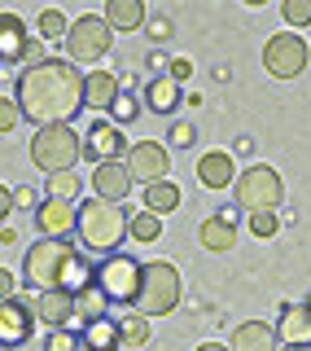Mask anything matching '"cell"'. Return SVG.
I'll list each match as a JSON object with an SVG mask.
<instances>
[{
    "label": "cell",
    "mask_w": 311,
    "mask_h": 351,
    "mask_svg": "<svg viewBox=\"0 0 311 351\" xmlns=\"http://www.w3.org/2000/svg\"><path fill=\"white\" fill-rule=\"evenodd\" d=\"M66 62L71 66H88V62H101L110 53V44H114V31L105 27L101 14H84L71 22V31H66Z\"/></svg>",
    "instance_id": "obj_8"
},
{
    "label": "cell",
    "mask_w": 311,
    "mask_h": 351,
    "mask_svg": "<svg viewBox=\"0 0 311 351\" xmlns=\"http://www.w3.org/2000/svg\"><path fill=\"white\" fill-rule=\"evenodd\" d=\"M18 123H22V114H18L14 97H0V132H14Z\"/></svg>",
    "instance_id": "obj_35"
},
{
    "label": "cell",
    "mask_w": 311,
    "mask_h": 351,
    "mask_svg": "<svg viewBox=\"0 0 311 351\" xmlns=\"http://www.w3.org/2000/svg\"><path fill=\"white\" fill-rule=\"evenodd\" d=\"M193 136H197L193 123H171V132H166V141H171L175 149H188V145H193Z\"/></svg>",
    "instance_id": "obj_36"
},
{
    "label": "cell",
    "mask_w": 311,
    "mask_h": 351,
    "mask_svg": "<svg viewBox=\"0 0 311 351\" xmlns=\"http://www.w3.org/2000/svg\"><path fill=\"white\" fill-rule=\"evenodd\" d=\"M307 40L294 36V31H281V36H272L263 44V66L276 75V80H298V75L307 71Z\"/></svg>",
    "instance_id": "obj_9"
},
{
    "label": "cell",
    "mask_w": 311,
    "mask_h": 351,
    "mask_svg": "<svg viewBox=\"0 0 311 351\" xmlns=\"http://www.w3.org/2000/svg\"><path fill=\"white\" fill-rule=\"evenodd\" d=\"M0 71H5V66H0Z\"/></svg>",
    "instance_id": "obj_46"
},
{
    "label": "cell",
    "mask_w": 311,
    "mask_h": 351,
    "mask_svg": "<svg viewBox=\"0 0 311 351\" xmlns=\"http://www.w3.org/2000/svg\"><path fill=\"white\" fill-rule=\"evenodd\" d=\"M276 351H311V343H281Z\"/></svg>",
    "instance_id": "obj_43"
},
{
    "label": "cell",
    "mask_w": 311,
    "mask_h": 351,
    "mask_svg": "<svg viewBox=\"0 0 311 351\" xmlns=\"http://www.w3.org/2000/svg\"><path fill=\"white\" fill-rule=\"evenodd\" d=\"M197 237H202V246L210 250V255H224V250H232L237 246V228L232 224H224L219 215H210L202 228H197Z\"/></svg>",
    "instance_id": "obj_26"
},
{
    "label": "cell",
    "mask_w": 311,
    "mask_h": 351,
    "mask_svg": "<svg viewBox=\"0 0 311 351\" xmlns=\"http://www.w3.org/2000/svg\"><path fill=\"white\" fill-rule=\"evenodd\" d=\"M66 31H71V18H66L62 9H44L40 14V44L44 40H66Z\"/></svg>",
    "instance_id": "obj_30"
},
{
    "label": "cell",
    "mask_w": 311,
    "mask_h": 351,
    "mask_svg": "<svg viewBox=\"0 0 311 351\" xmlns=\"http://www.w3.org/2000/svg\"><path fill=\"white\" fill-rule=\"evenodd\" d=\"M281 14L290 27H311V0H285Z\"/></svg>",
    "instance_id": "obj_33"
},
{
    "label": "cell",
    "mask_w": 311,
    "mask_h": 351,
    "mask_svg": "<svg viewBox=\"0 0 311 351\" xmlns=\"http://www.w3.org/2000/svg\"><path fill=\"white\" fill-rule=\"evenodd\" d=\"M36 228H40V237H66V233H75V202H58V197L36 202Z\"/></svg>",
    "instance_id": "obj_15"
},
{
    "label": "cell",
    "mask_w": 311,
    "mask_h": 351,
    "mask_svg": "<svg viewBox=\"0 0 311 351\" xmlns=\"http://www.w3.org/2000/svg\"><path fill=\"white\" fill-rule=\"evenodd\" d=\"M140 272L145 263L127 250H114V255H101V263H92V290L101 294V303L110 307H136L140 294Z\"/></svg>",
    "instance_id": "obj_3"
},
{
    "label": "cell",
    "mask_w": 311,
    "mask_h": 351,
    "mask_svg": "<svg viewBox=\"0 0 311 351\" xmlns=\"http://www.w3.org/2000/svg\"><path fill=\"white\" fill-rule=\"evenodd\" d=\"M105 27L110 31H136V27H145V0H110L105 5Z\"/></svg>",
    "instance_id": "obj_23"
},
{
    "label": "cell",
    "mask_w": 311,
    "mask_h": 351,
    "mask_svg": "<svg viewBox=\"0 0 311 351\" xmlns=\"http://www.w3.org/2000/svg\"><path fill=\"white\" fill-rule=\"evenodd\" d=\"M58 290L75 294V299H79V294H88V290H92V259H88V255H79V250H75V255H71V259L62 263Z\"/></svg>",
    "instance_id": "obj_21"
},
{
    "label": "cell",
    "mask_w": 311,
    "mask_h": 351,
    "mask_svg": "<svg viewBox=\"0 0 311 351\" xmlns=\"http://www.w3.org/2000/svg\"><path fill=\"white\" fill-rule=\"evenodd\" d=\"M166 36H171V22H166V18H158V22H153V36H149V40H153V44H162Z\"/></svg>",
    "instance_id": "obj_40"
},
{
    "label": "cell",
    "mask_w": 311,
    "mask_h": 351,
    "mask_svg": "<svg viewBox=\"0 0 311 351\" xmlns=\"http://www.w3.org/2000/svg\"><path fill=\"white\" fill-rule=\"evenodd\" d=\"M84 158V136L71 123H53V128H36L31 136V162L40 171L58 176V171H75V162Z\"/></svg>",
    "instance_id": "obj_4"
},
{
    "label": "cell",
    "mask_w": 311,
    "mask_h": 351,
    "mask_svg": "<svg viewBox=\"0 0 311 351\" xmlns=\"http://www.w3.org/2000/svg\"><path fill=\"white\" fill-rule=\"evenodd\" d=\"M145 106L153 110V114H171V110L180 106V84L166 80V75L149 80V84H145Z\"/></svg>",
    "instance_id": "obj_25"
},
{
    "label": "cell",
    "mask_w": 311,
    "mask_h": 351,
    "mask_svg": "<svg viewBox=\"0 0 311 351\" xmlns=\"http://www.w3.org/2000/svg\"><path fill=\"white\" fill-rule=\"evenodd\" d=\"M14 272H9V268H0V299H14Z\"/></svg>",
    "instance_id": "obj_39"
},
{
    "label": "cell",
    "mask_w": 311,
    "mask_h": 351,
    "mask_svg": "<svg viewBox=\"0 0 311 351\" xmlns=\"http://www.w3.org/2000/svg\"><path fill=\"white\" fill-rule=\"evenodd\" d=\"M303 312H307V316H311V294H307V303H303Z\"/></svg>",
    "instance_id": "obj_45"
},
{
    "label": "cell",
    "mask_w": 311,
    "mask_h": 351,
    "mask_svg": "<svg viewBox=\"0 0 311 351\" xmlns=\"http://www.w3.org/2000/svg\"><path fill=\"white\" fill-rule=\"evenodd\" d=\"M88 180H92V197H101V202H114V206L132 193V176H127L123 162H97Z\"/></svg>",
    "instance_id": "obj_14"
},
{
    "label": "cell",
    "mask_w": 311,
    "mask_h": 351,
    "mask_svg": "<svg viewBox=\"0 0 311 351\" xmlns=\"http://www.w3.org/2000/svg\"><path fill=\"white\" fill-rule=\"evenodd\" d=\"M188 75H193V62H188V58H175L171 66H166V80H175V84H184Z\"/></svg>",
    "instance_id": "obj_37"
},
{
    "label": "cell",
    "mask_w": 311,
    "mask_h": 351,
    "mask_svg": "<svg viewBox=\"0 0 311 351\" xmlns=\"http://www.w3.org/2000/svg\"><path fill=\"white\" fill-rule=\"evenodd\" d=\"M79 351H119V321L114 316H92V321H84L79 329Z\"/></svg>",
    "instance_id": "obj_17"
},
{
    "label": "cell",
    "mask_w": 311,
    "mask_h": 351,
    "mask_svg": "<svg viewBox=\"0 0 311 351\" xmlns=\"http://www.w3.org/2000/svg\"><path fill=\"white\" fill-rule=\"evenodd\" d=\"M14 106H18V114L36 128L71 123L84 110V71H75L66 58H44L36 66H27V71L18 75Z\"/></svg>",
    "instance_id": "obj_1"
},
{
    "label": "cell",
    "mask_w": 311,
    "mask_h": 351,
    "mask_svg": "<svg viewBox=\"0 0 311 351\" xmlns=\"http://www.w3.org/2000/svg\"><path fill=\"white\" fill-rule=\"evenodd\" d=\"M14 206H36V189H14Z\"/></svg>",
    "instance_id": "obj_41"
},
{
    "label": "cell",
    "mask_w": 311,
    "mask_h": 351,
    "mask_svg": "<svg viewBox=\"0 0 311 351\" xmlns=\"http://www.w3.org/2000/svg\"><path fill=\"white\" fill-rule=\"evenodd\" d=\"M9 215H14V189H5V184H0V224H5Z\"/></svg>",
    "instance_id": "obj_38"
},
{
    "label": "cell",
    "mask_w": 311,
    "mask_h": 351,
    "mask_svg": "<svg viewBox=\"0 0 311 351\" xmlns=\"http://www.w3.org/2000/svg\"><path fill=\"white\" fill-rule=\"evenodd\" d=\"M110 114H114V128H123V123H132V119L140 114V101H136L132 93H119L114 106H110Z\"/></svg>",
    "instance_id": "obj_31"
},
{
    "label": "cell",
    "mask_w": 311,
    "mask_h": 351,
    "mask_svg": "<svg viewBox=\"0 0 311 351\" xmlns=\"http://www.w3.org/2000/svg\"><path fill=\"white\" fill-rule=\"evenodd\" d=\"M119 93L123 88H119L114 71H88L84 75V110H110Z\"/></svg>",
    "instance_id": "obj_19"
},
{
    "label": "cell",
    "mask_w": 311,
    "mask_h": 351,
    "mask_svg": "<svg viewBox=\"0 0 311 351\" xmlns=\"http://www.w3.org/2000/svg\"><path fill=\"white\" fill-rule=\"evenodd\" d=\"M31 316L44 329H79V307H75V294L66 290H44L31 299Z\"/></svg>",
    "instance_id": "obj_11"
},
{
    "label": "cell",
    "mask_w": 311,
    "mask_h": 351,
    "mask_svg": "<svg viewBox=\"0 0 311 351\" xmlns=\"http://www.w3.org/2000/svg\"><path fill=\"white\" fill-rule=\"evenodd\" d=\"M281 343H311V316L303 312V303H285L281 307V321L272 325Z\"/></svg>",
    "instance_id": "obj_22"
},
{
    "label": "cell",
    "mask_w": 311,
    "mask_h": 351,
    "mask_svg": "<svg viewBox=\"0 0 311 351\" xmlns=\"http://www.w3.org/2000/svg\"><path fill=\"white\" fill-rule=\"evenodd\" d=\"M75 255V246L66 237H40L36 246H27V255H22V281H27V290H58V277H62V263Z\"/></svg>",
    "instance_id": "obj_7"
},
{
    "label": "cell",
    "mask_w": 311,
    "mask_h": 351,
    "mask_svg": "<svg viewBox=\"0 0 311 351\" xmlns=\"http://www.w3.org/2000/svg\"><path fill=\"white\" fill-rule=\"evenodd\" d=\"M232 193H237V211H250V215L254 211H276V206L285 202V180L268 162H250L246 171H237Z\"/></svg>",
    "instance_id": "obj_6"
},
{
    "label": "cell",
    "mask_w": 311,
    "mask_h": 351,
    "mask_svg": "<svg viewBox=\"0 0 311 351\" xmlns=\"http://www.w3.org/2000/svg\"><path fill=\"white\" fill-rule=\"evenodd\" d=\"M197 180L206 184V189H232V180H237V167H232V154L228 149H210L197 158Z\"/></svg>",
    "instance_id": "obj_18"
},
{
    "label": "cell",
    "mask_w": 311,
    "mask_h": 351,
    "mask_svg": "<svg viewBox=\"0 0 311 351\" xmlns=\"http://www.w3.org/2000/svg\"><path fill=\"white\" fill-rule=\"evenodd\" d=\"M193 351H228V347H219V343H202V347H193Z\"/></svg>",
    "instance_id": "obj_44"
},
{
    "label": "cell",
    "mask_w": 311,
    "mask_h": 351,
    "mask_svg": "<svg viewBox=\"0 0 311 351\" xmlns=\"http://www.w3.org/2000/svg\"><path fill=\"white\" fill-rule=\"evenodd\" d=\"M140 211H149V215H171V211H180V184H171V180H158V184H145V206Z\"/></svg>",
    "instance_id": "obj_24"
},
{
    "label": "cell",
    "mask_w": 311,
    "mask_h": 351,
    "mask_svg": "<svg viewBox=\"0 0 311 351\" xmlns=\"http://www.w3.org/2000/svg\"><path fill=\"white\" fill-rule=\"evenodd\" d=\"M75 233L88 250L114 255V250H123L127 237V211L114 202H101V197H84V202H75Z\"/></svg>",
    "instance_id": "obj_2"
},
{
    "label": "cell",
    "mask_w": 311,
    "mask_h": 351,
    "mask_svg": "<svg viewBox=\"0 0 311 351\" xmlns=\"http://www.w3.org/2000/svg\"><path fill=\"white\" fill-rule=\"evenodd\" d=\"M123 167L132 176V184H158L166 180V171H171V158H166V149L158 141H132L127 154H123Z\"/></svg>",
    "instance_id": "obj_10"
},
{
    "label": "cell",
    "mask_w": 311,
    "mask_h": 351,
    "mask_svg": "<svg viewBox=\"0 0 311 351\" xmlns=\"http://www.w3.org/2000/svg\"><path fill=\"white\" fill-rule=\"evenodd\" d=\"M180 294H184V285H180V268L175 263H166V259H153L145 263V272H140V294H136V307H140V316H171L175 307H180Z\"/></svg>",
    "instance_id": "obj_5"
},
{
    "label": "cell",
    "mask_w": 311,
    "mask_h": 351,
    "mask_svg": "<svg viewBox=\"0 0 311 351\" xmlns=\"http://www.w3.org/2000/svg\"><path fill=\"white\" fill-rule=\"evenodd\" d=\"M14 241H18V233L9 224H0V246H14Z\"/></svg>",
    "instance_id": "obj_42"
},
{
    "label": "cell",
    "mask_w": 311,
    "mask_h": 351,
    "mask_svg": "<svg viewBox=\"0 0 311 351\" xmlns=\"http://www.w3.org/2000/svg\"><path fill=\"white\" fill-rule=\"evenodd\" d=\"M79 189H84V180L75 171L49 176V197H58V202H79Z\"/></svg>",
    "instance_id": "obj_29"
},
{
    "label": "cell",
    "mask_w": 311,
    "mask_h": 351,
    "mask_svg": "<svg viewBox=\"0 0 311 351\" xmlns=\"http://www.w3.org/2000/svg\"><path fill=\"white\" fill-rule=\"evenodd\" d=\"M123 154H127L123 128H114L110 119H97V123L88 128V136H84V158H92V167H97V162H123Z\"/></svg>",
    "instance_id": "obj_13"
},
{
    "label": "cell",
    "mask_w": 311,
    "mask_h": 351,
    "mask_svg": "<svg viewBox=\"0 0 311 351\" xmlns=\"http://www.w3.org/2000/svg\"><path fill=\"white\" fill-rule=\"evenodd\" d=\"M31 338H36L31 303H22L18 294H14V299H0V347L14 351V347H27Z\"/></svg>",
    "instance_id": "obj_12"
},
{
    "label": "cell",
    "mask_w": 311,
    "mask_h": 351,
    "mask_svg": "<svg viewBox=\"0 0 311 351\" xmlns=\"http://www.w3.org/2000/svg\"><path fill=\"white\" fill-rule=\"evenodd\" d=\"M281 347V338H276V329L268 321H246L232 329V347L228 351H276Z\"/></svg>",
    "instance_id": "obj_20"
},
{
    "label": "cell",
    "mask_w": 311,
    "mask_h": 351,
    "mask_svg": "<svg viewBox=\"0 0 311 351\" xmlns=\"http://www.w3.org/2000/svg\"><path fill=\"white\" fill-rule=\"evenodd\" d=\"M114 321H119V343H123V347H145L153 338V329H149L145 316H114Z\"/></svg>",
    "instance_id": "obj_28"
},
{
    "label": "cell",
    "mask_w": 311,
    "mask_h": 351,
    "mask_svg": "<svg viewBox=\"0 0 311 351\" xmlns=\"http://www.w3.org/2000/svg\"><path fill=\"white\" fill-rule=\"evenodd\" d=\"M44 351H79V334H75V329H49Z\"/></svg>",
    "instance_id": "obj_32"
},
{
    "label": "cell",
    "mask_w": 311,
    "mask_h": 351,
    "mask_svg": "<svg viewBox=\"0 0 311 351\" xmlns=\"http://www.w3.org/2000/svg\"><path fill=\"white\" fill-rule=\"evenodd\" d=\"M31 40L36 36H27V22L18 14H0V66H22Z\"/></svg>",
    "instance_id": "obj_16"
},
{
    "label": "cell",
    "mask_w": 311,
    "mask_h": 351,
    "mask_svg": "<svg viewBox=\"0 0 311 351\" xmlns=\"http://www.w3.org/2000/svg\"><path fill=\"white\" fill-rule=\"evenodd\" d=\"M127 237L136 241V246H145V241H158V237H162V219L149 215V211H127Z\"/></svg>",
    "instance_id": "obj_27"
},
{
    "label": "cell",
    "mask_w": 311,
    "mask_h": 351,
    "mask_svg": "<svg viewBox=\"0 0 311 351\" xmlns=\"http://www.w3.org/2000/svg\"><path fill=\"white\" fill-rule=\"evenodd\" d=\"M276 228H281V215L276 211H254L250 215V233L254 237H276Z\"/></svg>",
    "instance_id": "obj_34"
}]
</instances>
